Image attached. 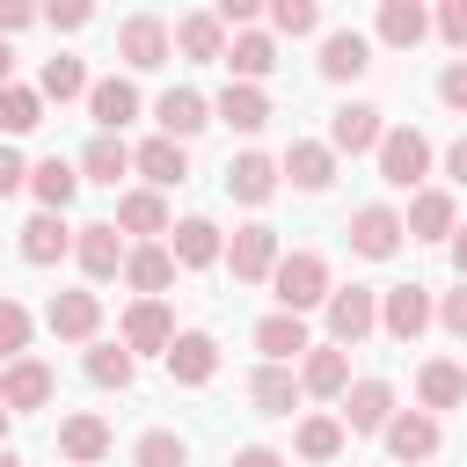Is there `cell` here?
<instances>
[{
    "mask_svg": "<svg viewBox=\"0 0 467 467\" xmlns=\"http://www.w3.org/2000/svg\"><path fill=\"white\" fill-rule=\"evenodd\" d=\"M22 182H29V168H22V153H15V146H0V197H15Z\"/></svg>",
    "mask_w": 467,
    "mask_h": 467,
    "instance_id": "obj_49",
    "label": "cell"
},
{
    "mask_svg": "<svg viewBox=\"0 0 467 467\" xmlns=\"http://www.w3.org/2000/svg\"><path fill=\"white\" fill-rule=\"evenodd\" d=\"M431 321H438L431 285H387V292H379V328H387L394 343H416Z\"/></svg>",
    "mask_w": 467,
    "mask_h": 467,
    "instance_id": "obj_4",
    "label": "cell"
},
{
    "mask_svg": "<svg viewBox=\"0 0 467 467\" xmlns=\"http://www.w3.org/2000/svg\"><path fill=\"white\" fill-rule=\"evenodd\" d=\"M7 416H15V409H7V401H0V438H7Z\"/></svg>",
    "mask_w": 467,
    "mask_h": 467,
    "instance_id": "obj_57",
    "label": "cell"
},
{
    "mask_svg": "<svg viewBox=\"0 0 467 467\" xmlns=\"http://www.w3.org/2000/svg\"><path fill=\"white\" fill-rule=\"evenodd\" d=\"M168 343H175L168 306H161V299H131V314H124V350H131V358H139V350H161V358H168Z\"/></svg>",
    "mask_w": 467,
    "mask_h": 467,
    "instance_id": "obj_19",
    "label": "cell"
},
{
    "mask_svg": "<svg viewBox=\"0 0 467 467\" xmlns=\"http://www.w3.org/2000/svg\"><path fill=\"white\" fill-rule=\"evenodd\" d=\"M88 117H95V131H102V139H117V131L139 117V88H131V80H117V73H109V80H95V88H88Z\"/></svg>",
    "mask_w": 467,
    "mask_h": 467,
    "instance_id": "obj_13",
    "label": "cell"
},
{
    "mask_svg": "<svg viewBox=\"0 0 467 467\" xmlns=\"http://www.w3.org/2000/svg\"><path fill=\"white\" fill-rule=\"evenodd\" d=\"M248 401H255L263 416H292V409H299V372H292V365H263V372L248 379Z\"/></svg>",
    "mask_w": 467,
    "mask_h": 467,
    "instance_id": "obj_32",
    "label": "cell"
},
{
    "mask_svg": "<svg viewBox=\"0 0 467 467\" xmlns=\"http://www.w3.org/2000/svg\"><path fill=\"white\" fill-rule=\"evenodd\" d=\"M219 255H226V241H219L212 219H182L175 226V270H212Z\"/></svg>",
    "mask_w": 467,
    "mask_h": 467,
    "instance_id": "obj_31",
    "label": "cell"
},
{
    "mask_svg": "<svg viewBox=\"0 0 467 467\" xmlns=\"http://www.w3.org/2000/svg\"><path fill=\"white\" fill-rule=\"evenodd\" d=\"M394 423V387L387 379H350V394H343V431H387Z\"/></svg>",
    "mask_w": 467,
    "mask_h": 467,
    "instance_id": "obj_12",
    "label": "cell"
},
{
    "mask_svg": "<svg viewBox=\"0 0 467 467\" xmlns=\"http://www.w3.org/2000/svg\"><path fill=\"white\" fill-rule=\"evenodd\" d=\"M58 452H66L73 467H95V460L109 452V423H102V416H66V423H58Z\"/></svg>",
    "mask_w": 467,
    "mask_h": 467,
    "instance_id": "obj_33",
    "label": "cell"
},
{
    "mask_svg": "<svg viewBox=\"0 0 467 467\" xmlns=\"http://www.w3.org/2000/svg\"><path fill=\"white\" fill-rule=\"evenodd\" d=\"M117 234H175L168 197H161V190H124V197H117Z\"/></svg>",
    "mask_w": 467,
    "mask_h": 467,
    "instance_id": "obj_26",
    "label": "cell"
},
{
    "mask_svg": "<svg viewBox=\"0 0 467 467\" xmlns=\"http://www.w3.org/2000/svg\"><path fill=\"white\" fill-rule=\"evenodd\" d=\"M44 22H51V29H88V22H95V7H88V0H66V7H51Z\"/></svg>",
    "mask_w": 467,
    "mask_h": 467,
    "instance_id": "obj_48",
    "label": "cell"
},
{
    "mask_svg": "<svg viewBox=\"0 0 467 467\" xmlns=\"http://www.w3.org/2000/svg\"><path fill=\"white\" fill-rule=\"evenodd\" d=\"M438 102H445V109H460V117H467V58H452V66H445V73H438Z\"/></svg>",
    "mask_w": 467,
    "mask_h": 467,
    "instance_id": "obj_45",
    "label": "cell"
},
{
    "mask_svg": "<svg viewBox=\"0 0 467 467\" xmlns=\"http://www.w3.org/2000/svg\"><path fill=\"white\" fill-rule=\"evenodd\" d=\"M379 438H387L394 460H431V452H438V416H431V409H394V423H387Z\"/></svg>",
    "mask_w": 467,
    "mask_h": 467,
    "instance_id": "obj_17",
    "label": "cell"
},
{
    "mask_svg": "<svg viewBox=\"0 0 467 467\" xmlns=\"http://www.w3.org/2000/svg\"><path fill=\"white\" fill-rule=\"evenodd\" d=\"M0 88H15V51H7V36H0Z\"/></svg>",
    "mask_w": 467,
    "mask_h": 467,
    "instance_id": "obj_55",
    "label": "cell"
},
{
    "mask_svg": "<svg viewBox=\"0 0 467 467\" xmlns=\"http://www.w3.org/2000/svg\"><path fill=\"white\" fill-rule=\"evenodd\" d=\"M401 226H409V241H452V234H460V204H452V190H416Z\"/></svg>",
    "mask_w": 467,
    "mask_h": 467,
    "instance_id": "obj_10",
    "label": "cell"
},
{
    "mask_svg": "<svg viewBox=\"0 0 467 467\" xmlns=\"http://www.w3.org/2000/svg\"><path fill=\"white\" fill-rule=\"evenodd\" d=\"M36 124H44V95H36V88H0V131L22 139V131H36Z\"/></svg>",
    "mask_w": 467,
    "mask_h": 467,
    "instance_id": "obj_41",
    "label": "cell"
},
{
    "mask_svg": "<svg viewBox=\"0 0 467 467\" xmlns=\"http://www.w3.org/2000/svg\"><path fill=\"white\" fill-rule=\"evenodd\" d=\"M438 328H445V336H460V343H467V285H460V292H445V299H438Z\"/></svg>",
    "mask_w": 467,
    "mask_h": 467,
    "instance_id": "obj_47",
    "label": "cell"
},
{
    "mask_svg": "<svg viewBox=\"0 0 467 467\" xmlns=\"http://www.w3.org/2000/svg\"><path fill=\"white\" fill-rule=\"evenodd\" d=\"M270 29L277 36H314L321 29V7L314 0H270Z\"/></svg>",
    "mask_w": 467,
    "mask_h": 467,
    "instance_id": "obj_44",
    "label": "cell"
},
{
    "mask_svg": "<svg viewBox=\"0 0 467 467\" xmlns=\"http://www.w3.org/2000/svg\"><path fill=\"white\" fill-rule=\"evenodd\" d=\"M66 248H73V226H66V212H36V219L22 226V263L51 270V263H58Z\"/></svg>",
    "mask_w": 467,
    "mask_h": 467,
    "instance_id": "obj_20",
    "label": "cell"
},
{
    "mask_svg": "<svg viewBox=\"0 0 467 467\" xmlns=\"http://www.w3.org/2000/svg\"><path fill=\"white\" fill-rule=\"evenodd\" d=\"M124 285H131L139 299H161V292L175 285V248H161V241L131 248V263H124Z\"/></svg>",
    "mask_w": 467,
    "mask_h": 467,
    "instance_id": "obj_21",
    "label": "cell"
},
{
    "mask_svg": "<svg viewBox=\"0 0 467 467\" xmlns=\"http://www.w3.org/2000/svg\"><path fill=\"white\" fill-rule=\"evenodd\" d=\"M445 175H452V182H467V139H452V146H445Z\"/></svg>",
    "mask_w": 467,
    "mask_h": 467,
    "instance_id": "obj_53",
    "label": "cell"
},
{
    "mask_svg": "<svg viewBox=\"0 0 467 467\" xmlns=\"http://www.w3.org/2000/svg\"><path fill=\"white\" fill-rule=\"evenodd\" d=\"M226 467H285V452H270V445H241Z\"/></svg>",
    "mask_w": 467,
    "mask_h": 467,
    "instance_id": "obj_52",
    "label": "cell"
},
{
    "mask_svg": "<svg viewBox=\"0 0 467 467\" xmlns=\"http://www.w3.org/2000/svg\"><path fill=\"white\" fill-rule=\"evenodd\" d=\"M423 175H431V139L409 131V124H394V131L379 139V182H387V190H416Z\"/></svg>",
    "mask_w": 467,
    "mask_h": 467,
    "instance_id": "obj_2",
    "label": "cell"
},
{
    "mask_svg": "<svg viewBox=\"0 0 467 467\" xmlns=\"http://www.w3.org/2000/svg\"><path fill=\"white\" fill-rule=\"evenodd\" d=\"M416 394H423V409H431V416H438V409H460V401H467V365L431 358V365L416 372Z\"/></svg>",
    "mask_w": 467,
    "mask_h": 467,
    "instance_id": "obj_27",
    "label": "cell"
},
{
    "mask_svg": "<svg viewBox=\"0 0 467 467\" xmlns=\"http://www.w3.org/2000/svg\"><path fill=\"white\" fill-rule=\"evenodd\" d=\"M29 190H36V204H44V212H66V204H73V190H80V168L51 153V161H36V168H29Z\"/></svg>",
    "mask_w": 467,
    "mask_h": 467,
    "instance_id": "obj_34",
    "label": "cell"
},
{
    "mask_svg": "<svg viewBox=\"0 0 467 467\" xmlns=\"http://www.w3.org/2000/svg\"><path fill=\"white\" fill-rule=\"evenodd\" d=\"M88 379H95V387H117V394H124V387L139 379V358H131L124 343H95V350H88Z\"/></svg>",
    "mask_w": 467,
    "mask_h": 467,
    "instance_id": "obj_39",
    "label": "cell"
},
{
    "mask_svg": "<svg viewBox=\"0 0 467 467\" xmlns=\"http://www.w3.org/2000/svg\"><path fill=\"white\" fill-rule=\"evenodd\" d=\"M379 139H387V124L372 102H343L328 117V153H379Z\"/></svg>",
    "mask_w": 467,
    "mask_h": 467,
    "instance_id": "obj_9",
    "label": "cell"
},
{
    "mask_svg": "<svg viewBox=\"0 0 467 467\" xmlns=\"http://www.w3.org/2000/svg\"><path fill=\"white\" fill-rule=\"evenodd\" d=\"M226 66H234V80H248V88H255V80L277 66V44H270L263 29H241V36L226 44Z\"/></svg>",
    "mask_w": 467,
    "mask_h": 467,
    "instance_id": "obj_36",
    "label": "cell"
},
{
    "mask_svg": "<svg viewBox=\"0 0 467 467\" xmlns=\"http://www.w3.org/2000/svg\"><path fill=\"white\" fill-rule=\"evenodd\" d=\"M285 175H292L299 190H328V182H336V153H328L321 139H292V146H285Z\"/></svg>",
    "mask_w": 467,
    "mask_h": 467,
    "instance_id": "obj_30",
    "label": "cell"
},
{
    "mask_svg": "<svg viewBox=\"0 0 467 467\" xmlns=\"http://www.w3.org/2000/svg\"><path fill=\"white\" fill-rule=\"evenodd\" d=\"M131 460H139V467H190V445H182L175 431H146V438L131 445Z\"/></svg>",
    "mask_w": 467,
    "mask_h": 467,
    "instance_id": "obj_42",
    "label": "cell"
},
{
    "mask_svg": "<svg viewBox=\"0 0 467 467\" xmlns=\"http://www.w3.org/2000/svg\"><path fill=\"white\" fill-rule=\"evenodd\" d=\"M226 190H234L241 204H270V190H277V161H270V153H234V161H226Z\"/></svg>",
    "mask_w": 467,
    "mask_h": 467,
    "instance_id": "obj_25",
    "label": "cell"
},
{
    "mask_svg": "<svg viewBox=\"0 0 467 467\" xmlns=\"http://www.w3.org/2000/svg\"><path fill=\"white\" fill-rule=\"evenodd\" d=\"M168 51H175V29H168L161 15H124V22H117V58H124V66L153 73V66H168Z\"/></svg>",
    "mask_w": 467,
    "mask_h": 467,
    "instance_id": "obj_5",
    "label": "cell"
},
{
    "mask_svg": "<svg viewBox=\"0 0 467 467\" xmlns=\"http://www.w3.org/2000/svg\"><path fill=\"white\" fill-rule=\"evenodd\" d=\"M153 117H161V139H175V146H182L190 131H204V124H212V102H204L197 88H168V95L153 102Z\"/></svg>",
    "mask_w": 467,
    "mask_h": 467,
    "instance_id": "obj_18",
    "label": "cell"
},
{
    "mask_svg": "<svg viewBox=\"0 0 467 467\" xmlns=\"http://www.w3.org/2000/svg\"><path fill=\"white\" fill-rule=\"evenodd\" d=\"M299 394H321V401H343V394H350V358H343L336 343H314V350L299 358Z\"/></svg>",
    "mask_w": 467,
    "mask_h": 467,
    "instance_id": "obj_11",
    "label": "cell"
},
{
    "mask_svg": "<svg viewBox=\"0 0 467 467\" xmlns=\"http://www.w3.org/2000/svg\"><path fill=\"white\" fill-rule=\"evenodd\" d=\"M88 88H95V80H88V66H80V58H66V51H58V58H44V80H36V95H44V102H73V95H88Z\"/></svg>",
    "mask_w": 467,
    "mask_h": 467,
    "instance_id": "obj_38",
    "label": "cell"
},
{
    "mask_svg": "<svg viewBox=\"0 0 467 467\" xmlns=\"http://www.w3.org/2000/svg\"><path fill=\"white\" fill-rule=\"evenodd\" d=\"M212 15H219V29H248L255 22V0H219Z\"/></svg>",
    "mask_w": 467,
    "mask_h": 467,
    "instance_id": "obj_50",
    "label": "cell"
},
{
    "mask_svg": "<svg viewBox=\"0 0 467 467\" xmlns=\"http://www.w3.org/2000/svg\"><path fill=\"white\" fill-rule=\"evenodd\" d=\"M29 328H36L29 306H22V299H0V365H15V358L29 350Z\"/></svg>",
    "mask_w": 467,
    "mask_h": 467,
    "instance_id": "obj_43",
    "label": "cell"
},
{
    "mask_svg": "<svg viewBox=\"0 0 467 467\" xmlns=\"http://www.w3.org/2000/svg\"><path fill=\"white\" fill-rule=\"evenodd\" d=\"M438 36H445L452 51H467V0H445V7H438Z\"/></svg>",
    "mask_w": 467,
    "mask_h": 467,
    "instance_id": "obj_46",
    "label": "cell"
},
{
    "mask_svg": "<svg viewBox=\"0 0 467 467\" xmlns=\"http://www.w3.org/2000/svg\"><path fill=\"white\" fill-rule=\"evenodd\" d=\"M255 350H263L270 365H292V358H306L314 343H306V321H299V314H263V321H255Z\"/></svg>",
    "mask_w": 467,
    "mask_h": 467,
    "instance_id": "obj_22",
    "label": "cell"
},
{
    "mask_svg": "<svg viewBox=\"0 0 467 467\" xmlns=\"http://www.w3.org/2000/svg\"><path fill=\"white\" fill-rule=\"evenodd\" d=\"M226 270L241 277V285H263L270 270H277V234L255 219V226H234V241H226Z\"/></svg>",
    "mask_w": 467,
    "mask_h": 467,
    "instance_id": "obj_8",
    "label": "cell"
},
{
    "mask_svg": "<svg viewBox=\"0 0 467 467\" xmlns=\"http://www.w3.org/2000/svg\"><path fill=\"white\" fill-rule=\"evenodd\" d=\"M270 292H277V314H306V306H328V255H314V248H292V255H277V270H270Z\"/></svg>",
    "mask_w": 467,
    "mask_h": 467,
    "instance_id": "obj_1",
    "label": "cell"
},
{
    "mask_svg": "<svg viewBox=\"0 0 467 467\" xmlns=\"http://www.w3.org/2000/svg\"><path fill=\"white\" fill-rule=\"evenodd\" d=\"M51 387H58V379H51V365H36V358H15V365L0 372V401H7L15 416L44 409V401H51Z\"/></svg>",
    "mask_w": 467,
    "mask_h": 467,
    "instance_id": "obj_16",
    "label": "cell"
},
{
    "mask_svg": "<svg viewBox=\"0 0 467 467\" xmlns=\"http://www.w3.org/2000/svg\"><path fill=\"white\" fill-rule=\"evenodd\" d=\"M372 328H379V292H372V285H343V292H328V343H336V350L365 343Z\"/></svg>",
    "mask_w": 467,
    "mask_h": 467,
    "instance_id": "obj_3",
    "label": "cell"
},
{
    "mask_svg": "<svg viewBox=\"0 0 467 467\" xmlns=\"http://www.w3.org/2000/svg\"><path fill=\"white\" fill-rule=\"evenodd\" d=\"M168 372H175V387H204V379L219 372V343H212L204 328H182V336L168 343Z\"/></svg>",
    "mask_w": 467,
    "mask_h": 467,
    "instance_id": "obj_15",
    "label": "cell"
},
{
    "mask_svg": "<svg viewBox=\"0 0 467 467\" xmlns=\"http://www.w3.org/2000/svg\"><path fill=\"white\" fill-rule=\"evenodd\" d=\"M175 44H182V58H197V66H204V58H226V29H219L212 7H204V15H182V22H175Z\"/></svg>",
    "mask_w": 467,
    "mask_h": 467,
    "instance_id": "obj_35",
    "label": "cell"
},
{
    "mask_svg": "<svg viewBox=\"0 0 467 467\" xmlns=\"http://www.w3.org/2000/svg\"><path fill=\"white\" fill-rule=\"evenodd\" d=\"M124 168H131V146L95 131V139H88V153H80V182H109V190H117V175H124Z\"/></svg>",
    "mask_w": 467,
    "mask_h": 467,
    "instance_id": "obj_37",
    "label": "cell"
},
{
    "mask_svg": "<svg viewBox=\"0 0 467 467\" xmlns=\"http://www.w3.org/2000/svg\"><path fill=\"white\" fill-rule=\"evenodd\" d=\"M131 168H139L153 190H175V182L190 175V153H182L175 139H146V146H131Z\"/></svg>",
    "mask_w": 467,
    "mask_h": 467,
    "instance_id": "obj_24",
    "label": "cell"
},
{
    "mask_svg": "<svg viewBox=\"0 0 467 467\" xmlns=\"http://www.w3.org/2000/svg\"><path fill=\"white\" fill-rule=\"evenodd\" d=\"M0 467H22V452H7V445H0Z\"/></svg>",
    "mask_w": 467,
    "mask_h": 467,
    "instance_id": "obj_56",
    "label": "cell"
},
{
    "mask_svg": "<svg viewBox=\"0 0 467 467\" xmlns=\"http://www.w3.org/2000/svg\"><path fill=\"white\" fill-rule=\"evenodd\" d=\"M73 255H80V270L102 285V277H117L124 263H131V248H124V234H117V219H95V226H80L73 234Z\"/></svg>",
    "mask_w": 467,
    "mask_h": 467,
    "instance_id": "obj_7",
    "label": "cell"
},
{
    "mask_svg": "<svg viewBox=\"0 0 467 467\" xmlns=\"http://www.w3.org/2000/svg\"><path fill=\"white\" fill-rule=\"evenodd\" d=\"M401 234H409V226H401L394 204H358V212H350V248L372 255V263H387V255L401 248Z\"/></svg>",
    "mask_w": 467,
    "mask_h": 467,
    "instance_id": "obj_6",
    "label": "cell"
},
{
    "mask_svg": "<svg viewBox=\"0 0 467 467\" xmlns=\"http://www.w3.org/2000/svg\"><path fill=\"white\" fill-rule=\"evenodd\" d=\"M44 321H51L58 343H95V328H102V299H95V292H58Z\"/></svg>",
    "mask_w": 467,
    "mask_h": 467,
    "instance_id": "obj_14",
    "label": "cell"
},
{
    "mask_svg": "<svg viewBox=\"0 0 467 467\" xmlns=\"http://www.w3.org/2000/svg\"><path fill=\"white\" fill-rule=\"evenodd\" d=\"M212 117H219V124H234V131H263V124H270V95H263V88H248V80H226V95L212 102Z\"/></svg>",
    "mask_w": 467,
    "mask_h": 467,
    "instance_id": "obj_23",
    "label": "cell"
},
{
    "mask_svg": "<svg viewBox=\"0 0 467 467\" xmlns=\"http://www.w3.org/2000/svg\"><path fill=\"white\" fill-rule=\"evenodd\" d=\"M292 445H299V460H336L343 452V416H306Z\"/></svg>",
    "mask_w": 467,
    "mask_h": 467,
    "instance_id": "obj_40",
    "label": "cell"
},
{
    "mask_svg": "<svg viewBox=\"0 0 467 467\" xmlns=\"http://www.w3.org/2000/svg\"><path fill=\"white\" fill-rule=\"evenodd\" d=\"M365 66H372V44H365L358 29H328V36H321V73H328V80H358Z\"/></svg>",
    "mask_w": 467,
    "mask_h": 467,
    "instance_id": "obj_29",
    "label": "cell"
},
{
    "mask_svg": "<svg viewBox=\"0 0 467 467\" xmlns=\"http://www.w3.org/2000/svg\"><path fill=\"white\" fill-rule=\"evenodd\" d=\"M36 22V7H22V0H0V36H15V29H29Z\"/></svg>",
    "mask_w": 467,
    "mask_h": 467,
    "instance_id": "obj_51",
    "label": "cell"
},
{
    "mask_svg": "<svg viewBox=\"0 0 467 467\" xmlns=\"http://www.w3.org/2000/svg\"><path fill=\"white\" fill-rule=\"evenodd\" d=\"M423 36H431V15H423L416 0H387V7H379V44H387V51H416Z\"/></svg>",
    "mask_w": 467,
    "mask_h": 467,
    "instance_id": "obj_28",
    "label": "cell"
},
{
    "mask_svg": "<svg viewBox=\"0 0 467 467\" xmlns=\"http://www.w3.org/2000/svg\"><path fill=\"white\" fill-rule=\"evenodd\" d=\"M452 270H460V285H467V226L452 234Z\"/></svg>",
    "mask_w": 467,
    "mask_h": 467,
    "instance_id": "obj_54",
    "label": "cell"
}]
</instances>
